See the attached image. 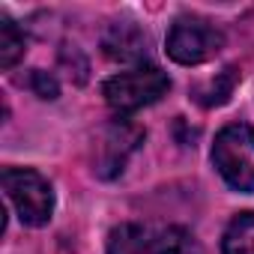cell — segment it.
<instances>
[{
	"label": "cell",
	"instance_id": "cell-1",
	"mask_svg": "<svg viewBox=\"0 0 254 254\" xmlns=\"http://www.w3.org/2000/svg\"><path fill=\"white\" fill-rule=\"evenodd\" d=\"M212 165L230 189L254 191V129L248 123H230L215 135Z\"/></svg>",
	"mask_w": 254,
	"mask_h": 254
},
{
	"label": "cell",
	"instance_id": "cell-2",
	"mask_svg": "<svg viewBox=\"0 0 254 254\" xmlns=\"http://www.w3.org/2000/svg\"><path fill=\"white\" fill-rule=\"evenodd\" d=\"M168 90H171V78L159 66H135L129 72L111 75L102 84V96L117 114H132L144 105H153Z\"/></svg>",
	"mask_w": 254,
	"mask_h": 254
},
{
	"label": "cell",
	"instance_id": "cell-3",
	"mask_svg": "<svg viewBox=\"0 0 254 254\" xmlns=\"http://www.w3.org/2000/svg\"><path fill=\"white\" fill-rule=\"evenodd\" d=\"M3 191L15 206L18 218L30 227H42L54 215V189L51 183L33 168H6L3 171Z\"/></svg>",
	"mask_w": 254,
	"mask_h": 254
},
{
	"label": "cell",
	"instance_id": "cell-4",
	"mask_svg": "<svg viewBox=\"0 0 254 254\" xmlns=\"http://www.w3.org/2000/svg\"><path fill=\"white\" fill-rule=\"evenodd\" d=\"M224 48V33L197 15H183L171 24L168 33V57L180 66H200L212 60Z\"/></svg>",
	"mask_w": 254,
	"mask_h": 254
},
{
	"label": "cell",
	"instance_id": "cell-5",
	"mask_svg": "<svg viewBox=\"0 0 254 254\" xmlns=\"http://www.w3.org/2000/svg\"><path fill=\"white\" fill-rule=\"evenodd\" d=\"M186 233L174 224L126 221L108 233V254H180Z\"/></svg>",
	"mask_w": 254,
	"mask_h": 254
},
{
	"label": "cell",
	"instance_id": "cell-6",
	"mask_svg": "<svg viewBox=\"0 0 254 254\" xmlns=\"http://www.w3.org/2000/svg\"><path fill=\"white\" fill-rule=\"evenodd\" d=\"M144 141V129L132 120H111L102 135H99V144H96V177L102 180H114L117 174H123L129 156L141 147Z\"/></svg>",
	"mask_w": 254,
	"mask_h": 254
},
{
	"label": "cell",
	"instance_id": "cell-7",
	"mask_svg": "<svg viewBox=\"0 0 254 254\" xmlns=\"http://www.w3.org/2000/svg\"><path fill=\"white\" fill-rule=\"evenodd\" d=\"M102 51L120 63H141L150 51V39L135 21H114L102 36Z\"/></svg>",
	"mask_w": 254,
	"mask_h": 254
},
{
	"label": "cell",
	"instance_id": "cell-8",
	"mask_svg": "<svg viewBox=\"0 0 254 254\" xmlns=\"http://www.w3.org/2000/svg\"><path fill=\"white\" fill-rule=\"evenodd\" d=\"M221 254H254V212H239L230 218L221 239Z\"/></svg>",
	"mask_w": 254,
	"mask_h": 254
},
{
	"label": "cell",
	"instance_id": "cell-9",
	"mask_svg": "<svg viewBox=\"0 0 254 254\" xmlns=\"http://www.w3.org/2000/svg\"><path fill=\"white\" fill-rule=\"evenodd\" d=\"M236 81H239V72H236V66H227V69H221L215 78H209L206 84H200V87L194 90V99H197L203 108L224 105V102L230 99V93H233Z\"/></svg>",
	"mask_w": 254,
	"mask_h": 254
},
{
	"label": "cell",
	"instance_id": "cell-10",
	"mask_svg": "<svg viewBox=\"0 0 254 254\" xmlns=\"http://www.w3.org/2000/svg\"><path fill=\"white\" fill-rule=\"evenodd\" d=\"M24 51H27V42H24L21 27L9 15H0V66L12 69L24 57Z\"/></svg>",
	"mask_w": 254,
	"mask_h": 254
},
{
	"label": "cell",
	"instance_id": "cell-11",
	"mask_svg": "<svg viewBox=\"0 0 254 254\" xmlns=\"http://www.w3.org/2000/svg\"><path fill=\"white\" fill-rule=\"evenodd\" d=\"M60 63H63V66L69 69V78H72L75 84H84V81H87L90 63H87V57H84V54H81V51H78L75 45H72V48L66 45V48L60 51Z\"/></svg>",
	"mask_w": 254,
	"mask_h": 254
},
{
	"label": "cell",
	"instance_id": "cell-12",
	"mask_svg": "<svg viewBox=\"0 0 254 254\" xmlns=\"http://www.w3.org/2000/svg\"><path fill=\"white\" fill-rule=\"evenodd\" d=\"M27 87H30L39 99H57V96H60V84H57V78L48 75V72H42V69H33V72H30Z\"/></svg>",
	"mask_w": 254,
	"mask_h": 254
}]
</instances>
